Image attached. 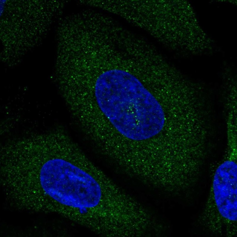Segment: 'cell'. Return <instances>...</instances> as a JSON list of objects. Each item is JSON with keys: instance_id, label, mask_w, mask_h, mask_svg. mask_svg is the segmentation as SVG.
Wrapping results in <instances>:
<instances>
[{"instance_id": "3957f363", "label": "cell", "mask_w": 237, "mask_h": 237, "mask_svg": "<svg viewBox=\"0 0 237 237\" xmlns=\"http://www.w3.org/2000/svg\"><path fill=\"white\" fill-rule=\"evenodd\" d=\"M199 223L215 234L237 236V166L234 158L228 156L214 171Z\"/></svg>"}, {"instance_id": "7a4b0ae2", "label": "cell", "mask_w": 237, "mask_h": 237, "mask_svg": "<svg viewBox=\"0 0 237 237\" xmlns=\"http://www.w3.org/2000/svg\"><path fill=\"white\" fill-rule=\"evenodd\" d=\"M117 192L111 181L100 170L71 163L59 183V214L91 231L103 229L115 215Z\"/></svg>"}, {"instance_id": "6da1fadb", "label": "cell", "mask_w": 237, "mask_h": 237, "mask_svg": "<svg viewBox=\"0 0 237 237\" xmlns=\"http://www.w3.org/2000/svg\"><path fill=\"white\" fill-rule=\"evenodd\" d=\"M95 100L100 112L121 134L142 140L163 129L165 115L155 97L135 76L111 68L99 79Z\"/></svg>"}]
</instances>
